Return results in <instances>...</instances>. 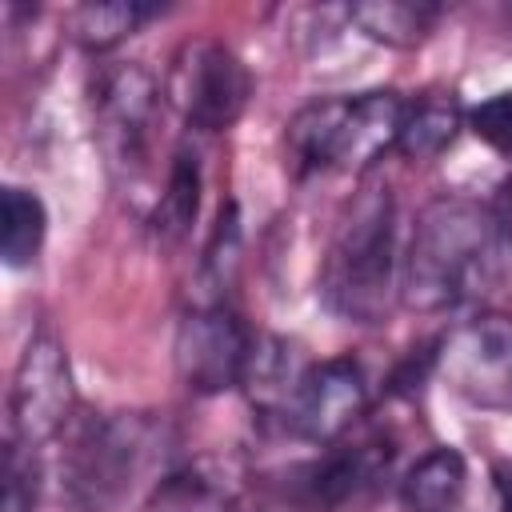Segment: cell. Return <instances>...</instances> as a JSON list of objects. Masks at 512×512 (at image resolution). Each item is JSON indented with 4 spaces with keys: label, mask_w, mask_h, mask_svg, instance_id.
Here are the masks:
<instances>
[{
    "label": "cell",
    "mask_w": 512,
    "mask_h": 512,
    "mask_svg": "<svg viewBox=\"0 0 512 512\" xmlns=\"http://www.w3.org/2000/svg\"><path fill=\"white\" fill-rule=\"evenodd\" d=\"M468 492V464L456 448L424 452L400 480L404 512H460Z\"/></svg>",
    "instance_id": "13"
},
{
    "label": "cell",
    "mask_w": 512,
    "mask_h": 512,
    "mask_svg": "<svg viewBox=\"0 0 512 512\" xmlns=\"http://www.w3.org/2000/svg\"><path fill=\"white\" fill-rule=\"evenodd\" d=\"M468 128L476 140H484L492 152L500 156H512V88L480 100L472 112H468Z\"/></svg>",
    "instance_id": "21"
},
{
    "label": "cell",
    "mask_w": 512,
    "mask_h": 512,
    "mask_svg": "<svg viewBox=\"0 0 512 512\" xmlns=\"http://www.w3.org/2000/svg\"><path fill=\"white\" fill-rule=\"evenodd\" d=\"M252 340L256 336L244 328V320L232 308L208 300L184 312V320L176 324V340H172L176 376L196 396H220L228 388H240L252 356Z\"/></svg>",
    "instance_id": "9"
},
{
    "label": "cell",
    "mask_w": 512,
    "mask_h": 512,
    "mask_svg": "<svg viewBox=\"0 0 512 512\" xmlns=\"http://www.w3.org/2000/svg\"><path fill=\"white\" fill-rule=\"evenodd\" d=\"M348 20L368 36L388 48H416L432 24L440 20V4H420V0H368L352 4Z\"/></svg>",
    "instance_id": "15"
},
{
    "label": "cell",
    "mask_w": 512,
    "mask_h": 512,
    "mask_svg": "<svg viewBox=\"0 0 512 512\" xmlns=\"http://www.w3.org/2000/svg\"><path fill=\"white\" fill-rule=\"evenodd\" d=\"M48 236L44 200L32 188L8 184L0 196V256L8 268H28Z\"/></svg>",
    "instance_id": "16"
},
{
    "label": "cell",
    "mask_w": 512,
    "mask_h": 512,
    "mask_svg": "<svg viewBox=\"0 0 512 512\" xmlns=\"http://www.w3.org/2000/svg\"><path fill=\"white\" fill-rule=\"evenodd\" d=\"M460 124H464V112L452 96H416L408 100L404 108V120H400V136H396V152L412 164L420 160H436L440 152H448L460 136Z\"/></svg>",
    "instance_id": "14"
},
{
    "label": "cell",
    "mask_w": 512,
    "mask_h": 512,
    "mask_svg": "<svg viewBox=\"0 0 512 512\" xmlns=\"http://www.w3.org/2000/svg\"><path fill=\"white\" fill-rule=\"evenodd\" d=\"M76 412V388H72V368L64 340L40 324L12 372L8 388V436L20 440L24 448H40L56 440Z\"/></svg>",
    "instance_id": "6"
},
{
    "label": "cell",
    "mask_w": 512,
    "mask_h": 512,
    "mask_svg": "<svg viewBox=\"0 0 512 512\" xmlns=\"http://www.w3.org/2000/svg\"><path fill=\"white\" fill-rule=\"evenodd\" d=\"M496 512H512V460L496 464Z\"/></svg>",
    "instance_id": "23"
},
{
    "label": "cell",
    "mask_w": 512,
    "mask_h": 512,
    "mask_svg": "<svg viewBox=\"0 0 512 512\" xmlns=\"http://www.w3.org/2000/svg\"><path fill=\"white\" fill-rule=\"evenodd\" d=\"M504 244L488 204L468 196H436L420 208L408 252L400 260V300L412 312H448L496 276Z\"/></svg>",
    "instance_id": "1"
},
{
    "label": "cell",
    "mask_w": 512,
    "mask_h": 512,
    "mask_svg": "<svg viewBox=\"0 0 512 512\" xmlns=\"http://www.w3.org/2000/svg\"><path fill=\"white\" fill-rule=\"evenodd\" d=\"M436 372L480 408H512V316L480 312L436 344Z\"/></svg>",
    "instance_id": "8"
},
{
    "label": "cell",
    "mask_w": 512,
    "mask_h": 512,
    "mask_svg": "<svg viewBox=\"0 0 512 512\" xmlns=\"http://www.w3.org/2000/svg\"><path fill=\"white\" fill-rule=\"evenodd\" d=\"M152 512H236V504L224 472H208L204 464H196L160 480Z\"/></svg>",
    "instance_id": "19"
},
{
    "label": "cell",
    "mask_w": 512,
    "mask_h": 512,
    "mask_svg": "<svg viewBox=\"0 0 512 512\" xmlns=\"http://www.w3.org/2000/svg\"><path fill=\"white\" fill-rule=\"evenodd\" d=\"M488 212H492V220H496V232H500L504 252H512V176L496 188V200L488 204Z\"/></svg>",
    "instance_id": "22"
},
{
    "label": "cell",
    "mask_w": 512,
    "mask_h": 512,
    "mask_svg": "<svg viewBox=\"0 0 512 512\" xmlns=\"http://www.w3.org/2000/svg\"><path fill=\"white\" fill-rule=\"evenodd\" d=\"M160 84L136 60H108L92 76V128L116 176H136L148 164Z\"/></svg>",
    "instance_id": "5"
},
{
    "label": "cell",
    "mask_w": 512,
    "mask_h": 512,
    "mask_svg": "<svg viewBox=\"0 0 512 512\" xmlns=\"http://www.w3.org/2000/svg\"><path fill=\"white\" fill-rule=\"evenodd\" d=\"M308 364L312 360L300 356V344H292L284 336H256L240 388L248 392L256 412L284 424V416H288V408H292V400L304 384Z\"/></svg>",
    "instance_id": "12"
},
{
    "label": "cell",
    "mask_w": 512,
    "mask_h": 512,
    "mask_svg": "<svg viewBox=\"0 0 512 512\" xmlns=\"http://www.w3.org/2000/svg\"><path fill=\"white\" fill-rule=\"evenodd\" d=\"M392 468V444L380 436H360V440H336L328 444L316 460L300 464L292 472V500L304 504L308 512H340V508H356L360 500H368L384 476Z\"/></svg>",
    "instance_id": "10"
},
{
    "label": "cell",
    "mask_w": 512,
    "mask_h": 512,
    "mask_svg": "<svg viewBox=\"0 0 512 512\" xmlns=\"http://www.w3.org/2000/svg\"><path fill=\"white\" fill-rule=\"evenodd\" d=\"M40 492V468H36V448H24L20 440L8 436L4 448V488H0V512H32Z\"/></svg>",
    "instance_id": "20"
},
{
    "label": "cell",
    "mask_w": 512,
    "mask_h": 512,
    "mask_svg": "<svg viewBox=\"0 0 512 512\" xmlns=\"http://www.w3.org/2000/svg\"><path fill=\"white\" fill-rule=\"evenodd\" d=\"M156 4H132V0H104V4H80L72 12V36L88 52H108L124 36H132L144 20H152Z\"/></svg>",
    "instance_id": "18"
},
{
    "label": "cell",
    "mask_w": 512,
    "mask_h": 512,
    "mask_svg": "<svg viewBox=\"0 0 512 512\" xmlns=\"http://www.w3.org/2000/svg\"><path fill=\"white\" fill-rule=\"evenodd\" d=\"M324 304L352 324H380L400 296L396 204L388 188H364L348 204L320 268Z\"/></svg>",
    "instance_id": "2"
},
{
    "label": "cell",
    "mask_w": 512,
    "mask_h": 512,
    "mask_svg": "<svg viewBox=\"0 0 512 512\" xmlns=\"http://www.w3.org/2000/svg\"><path fill=\"white\" fill-rule=\"evenodd\" d=\"M196 212H200V160H196V152L180 148L172 156L164 192L156 200L152 228H156L160 240H180V236H188Z\"/></svg>",
    "instance_id": "17"
},
{
    "label": "cell",
    "mask_w": 512,
    "mask_h": 512,
    "mask_svg": "<svg viewBox=\"0 0 512 512\" xmlns=\"http://www.w3.org/2000/svg\"><path fill=\"white\" fill-rule=\"evenodd\" d=\"M164 96L192 128L228 132L252 100V72L228 44L200 36L180 44Z\"/></svg>",
    "instance_id": "7"
},
{
    "label": "cell",
    "mask_w": 512,
    "mask_h": 512,
    "mask_svg": "<svg viewBox=\"0 0 512 512\" xmlns=\"http://www.w3.org/2000/svg\"><path fill=\"white\" fill-rule=\"evenodd\" d=\"M408 100L392 88H372L356 96H320L304 104L284 132L292 168L304 172H360L376 156L396 152L400 120Z\"/></svg>",
    "instance_id": "4"
},
{
    "label": "cell",
    "mask_w": 512,
    "mask_h": 512,
    "mask_svg": "<svg viewBox=\"0 0 512 512\" xmlns=\"http://www.w3.org/2000/svg\"><path fill=\"white\" fill-rule=\"evenodd\" d=\"M368 412V384L352 356L312 360L304 372V384L284 416V428L308 444H336L344 440Z\"/></svg>",
    "instance_id": "11"
},
{
    "label": "cell",
    "mask_w": 512,
    "mask_h": 512,
    "mask_svg": "<svg viewBox=\"0 0 512 512\" xmlns=\"http://www.w3.org/2000/svg\"><path fill=\"white\" fill-rule=\"evenodd\" d=\"M160 424L144 412L72 416L60 452V496L72 512H116L160 452Z\"/></svg>",
    "instance_id": "3"
}]
</instances>
